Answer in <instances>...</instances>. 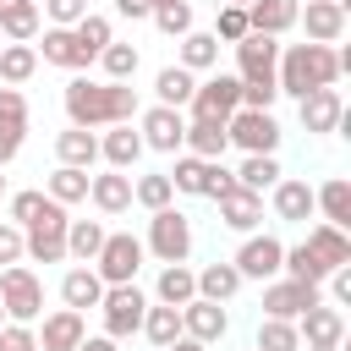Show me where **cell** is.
<instances>
[{"label":"cell","mask_w":351,"mask_h":351,"mask_svg":"<svg viewBox=\"0 0 351 351\" xmlns=\"http://www.w3.org/2000/svg\"><path fill=\"white\" fill-rule=\"evenodd\" d=\"M252 351H258V346H252Z\"/></svg>","instance_id":"003e7915"},{"label":"cell","mask_w":351,"mask_h":351,"mask_svg":"<svg viewBox=\"0 0 351 351\" xmlns=\"http://www.w3.org/2000/svg\"><path fill=\"white\" fill-rule=\"evenodd\" d=\"M247 33H252V22H247V5H219V27H214V38L236 44V38H247Z\"/></svg>","instance_id":"7dc6e473"},{"label":"cell","mask_w":351,"mask_h":351,"mask_svg":"<svg viewBox=\"0 0 351 351\" xmlns=\"http://www.w3.org/2000/svg\"><path fill=\"white\" fill-rule=\"evenodd\" d=\"M296 104H302V126H307V132H335V126L346 121V104H340L335 88H313V93H302Z\"/></svg>","instance_id":"e0dca14e"},{"label":"cell","mask_w":351,"mask_h":351,"mask_svg":"<svg viewBox=\"0 0 351 351\" xmlns=\"http://www.w3.org/2000/svg\"><path fill=\"white\" fill-rule=\"evenodd\" d=\"M0 115H22V121H27V99H22V88H0Z\"/></svg>","instance_id":"9f6ffc18"},{"label":"cell","mask_w":351,"mask_h":351,"mask_svg":"<svg viewBox=\"0 0 351 351\" xmlns=\"http://www.w3.org/2000/svg\"><path fill=\"white\" fill-rule=\"evenodd\" d=\"M192 88H197V77H192L186 66H165V71L154 77V93H159V104H170V110L192 104Z\"/></svg>","instance_id":"d6a6232c"},{"label":"cell","mask_w":351,"mask_h":351,"mask_svg":"<svg viewBox=\"0 0 351 351\" xmlns=\"http://www.w3.org/2000/svg\"><path fill=\"white\" fill-rule=\"evenodd\" d=\"M307 247H313V258H318L324 269H346V263H351V236H346L340 225H329V219H318V225L307 230Z\"/></svg>","instance_id":"44dd1931"},{"label":"cell","mask_w":351,"mask_h":351,"mask_svg":"<svg viewBox=\"0 0 351 351\" xmlns=\"http://www.w3.org/2000/svg\"><path fill=\"white\" fill-rule=\"evenodd\" d=\"M0 192H5V176H0Z\"/></svg>","instance_id":"e7e4bbea"},{"label":"cell","mask_w":351,"mask_h":351,"mask_svg":"<svg viewBox=\"0 0 351 351\" xmlns=\"http://www.w3.org/2000/svg\"><path fill=\"white\" fill-rule=\"evenodd\" d=\"M192 296H197V274H192L186 263H165V269H159V302L181 307V302H192Z\"/></svg>","instance_id":"8d00e7d4"},{"label":"cell","mask_w":351,"mask_h":351,"mask_svg":"<svg viewBox=\"0 0 351 351\" xmlns=\"http://www.w3.org/2000/svg\"><path fill=\"white\" fill-rule=\"evenodd\" d=\"M335 77H340V49H329V44H280V60H274V88L280 93H291V99H302V93H313V88H335Z\"/></svg>","instance_id":"7a4b0ae2"},{"label":"cell","mask_w":351,"mask_h":351,"mask_svg":"<svg viewBox=\"0 0 351 351\" xmlns=\"http://www.w3.org/2000/svg\"><path fill=\"white\" fill-rule=\"evenodd\" d=\"M225 329H230V318H225V307H219V302H208V296L181 302V335H192V340L214 346V340H225Z\"/></svg>","instance_id":"4fadbf2b"},{"label":"cell","mask_w":351,"mask_h":351,"mask_svg":"<svg viewBox=\"0 0 351 351\" xmlns=\"http://www.w3.org/2000/svg\"><path fill=\"white\" fill-rule=\"evenodd\" d=\"M33 71H38V49L33 44H5L0 49V82L5 88H22Z\"/></svg>","instance_id":"d590c367"},{"label":"cell","mask_w":351,"mask_h":351,"mask_svg":"<svg viewBox=\"0 0 351 351\" xmlns=\"http://www.w3.org/2000/svg\"><path fill=\"white\" fill-rule=\"evenodd\" d=\"M148 16H154V22H159V33H170V38L192 33V5H186V0H165V5H154Z\"/></svg>","instance_id":"f6af8a7d"},{"label":"cell","mask_w":351,"mask_h":351,"mask_svg":"<svg viewBox=\"0 0 351 351\" xmlns=\"http://www.w3.org/2000/svg\"><path fill=\"white\" fill-rule=\"evenodd\" d=\"M280 99V88H274V77H258V82H241V110H269Z\"/></svg>","instance_id":"f907efd6"},{"label":"cell","mask_w":351,"mask_h":351,"mask_svg":"<svg viewBox=\"0 0 351 351\" xmlns=\"http://www.w3.org/2000/svg\"><path fill=\"white\" fill-rule=\"evenodd\" d=\"M44 208H49V192H16V197H11V225H22V230H27Z\"/></svg>","instance_id":"c3c4849f"},{"label":"cell","mask_w":351,"mask_h":351,"mask_svg":"<svg viewBox=\"0 0 351 351\" xmlns=\"http://www.w3.org/2000/svg\"><path fill=\"white\" fill-rule=\"evenodd\" d=\"M197 121H230L236 110H241V77H208V82H197L192 88V104H186Z\"/></svg>","instance_id":"ba28073f"},{"label":"cell","mask_w":351,"mask_h":351,"mask_svg":"<svg viewBox=\"0 0 351 351\" xmlns=\"http://www.w3.org/2000/svg\"><path fill=\"white\" fill-rule=\"evenodd\" d=\"M22 137H27V121L22 115H0V165H11L22 154Z\"/></svg>","instance_id":"681fc988"},{"label":"cell","mask_w":351,"mask_h":351,"mask_svg":"<svg viewBox=\"0 0 351 351\" xmlns=\"http://www.w3.org/2000/svg\"><path fill=\"white\" fill-rule=\"evenodd\" d=\"M208 181H214V159H197V154L176 159V170H170V186L192 192V197H208Z\"/></svg>","instance_id":"4dcf8cb0"},{"label":"cell","mask_w":351,"mask_h":351,"mask_svg":"<svg viewBox=\"0 0 351 351\" xmlns=\"http://www.w3.org/2000/svg\"><path fill=\"white\" fill-rule=\"evenodd\" d=\"M55 203H82L88 197V170H77V165H60L55 176H49V186H44Z\"/></svg>","instance_id":"60d3db41"},{"label":"cell","mask_w":351,"mask_h":351,"mask_svg":"<svg viewBox=\"0 0 351 351\" xmlns=\"http://www.w3.org/2000/svg\"><path fill=\"white\" fill-rule=\"evenodd\" d=\"M27 247H22V225H0V263H16Z\"/></svg>","instance_id":"db71d44e"},{"label":"cell","mask_w":351,"mask_h":351,"mask_svg":"<svg viewBox=\"0 0 351 351\" xmlns=\"http://www.w3.org/2000/svg\"><path fill=\"white\" fill-rule=\"evenodd\" d=\"M296 335H302L307 346H340V340H346V318H340V307L313 302V307L296 318Z\"/></svg>","instance_id":"2e32d148"},{"label":"cell","mask_w":351,"mask_h":351,"mask_svg":"<svg viewBox=\"0 0 351 351\" xmlns=\"http://www.w3.org/2000/svg\"><path fill=\"white\" fill-rule=\"evenodd\" d=\"M115 11L137 22V16H148V11H154V0H115Z\"/></svg>","instance_id":"6f0895ef"},{"label":"cell","mask_w":351,"mask_h":351,"mask_svg":"<svg viewBox=\"0 0 351 351\" xmlns=\"http://www.w3.org/2000/svg\"><path fill=\"white\" fill-rule=\"evenodd\" d=\"M346 33V0H307V38L335 44Z\"/></svg>","instance_id":"cb8c5ba5"},{"label":"cell","mask_w":351,"mask_h":351,"mask_svg":"<svg viewBox=\"0 0 351 351\" xmlns=\"http://www.w3.org/2000/svg\"><path fill=\"white\" fill-rule=\"evenodd\" d=\"M99 154L110 159V170H132V165L143 159V137H137V132L121 121L115 132H104V137H99Z\"/></svg>","instance_id":"f1b7e54d"},{"label":"cell","mask_w":351,"mask_h":351,"mask_svg":"<svg viewBox=\"0 0 351 351\" xmlns=\"http://www.w3.org/2000/svg\"><path fill=\"white\" fill-rule=\"evenodd\" d=\"M0 307H5L11 324H33L44 313V280L27 263H5L0 269Z\"/></svg>","instance_id":"3957f363"},{"label":"cell","mask_w":351,"mask_h":351,"mask_svg":"<svg viewBox=\"0 0 351 351\" xmlns=\"http://www.w3.org/2000/svg\"><path fill=\"white\" fill-rule=\"evenodd\" d=\"M38 49H44V60H49V66H66V71H82V66L93 60V55L77 44V33H71V27H44V44H38Z\"/></svg>","instance_id":"603a6c76"},{"label":"cell","mask_w":351,"mask_h":351,"mask_svg":"<svg viewBox=\"0 0 351 351\" xmlns=\"http://www.w3.org/2000/svg\"><path fill=\"white\" fill-rule=\"evenodd\" d=\"M280 269H285L291 280H307V285H324V274H329V269H324V263L313 258V247H307V241H302V247H285Z\"/></svg>","instance_id":"b9f144b4"},{"label":"cell","mask_w":351,"mask_h":351,"mask_svg":"<svg viewBox=\"0 0 351 351\" xmlns=\"http://www.w3.org/2000/svg\"><path fill=\"white\" fill-rule=\"evenodd\" d=\"M236 291H241L236 263H208V269H197V296H208V302H230Z\"/></svg>","instance_id":"e575fe53"},{"label":"cell","mask_w":351,"mask_h":351,"mask_svg":"<svg viewBox=\"0 0 351 351\" xmlns=\"http://www.w3.org/2000/svg\"><path fill=\"white\" fill-rule=\"evenodd\" d=\"M99 296H104V280L88 269V263H77V269H66V280H60V302L66 307H99Z\"/></svg>","instance_id":"484cf974"},{"label":"cell","mask_w":351,"mask_h":351,"mask_svg":"<svg viewBox=\"0 0 351 351\" xmlns=\"http://www.w3.org/2000/svg\"><path fill=\"white\" fill-rule=\"evenodd\" d=\"M66 203H55L49 197V208L22 230V247H27V258H38V263H60L66 258Z\"/></svg>","instance_id":"8992f818"},{"label":"cell","mask_w":351,"mask_h":351,"mask_svg":"<svg viewBox=\"0 0 351 351\" xmlns=\"http://www.w3.org/2000/svg\"><path fill=\"white\" fill-rule=\"evenodd\" d=\"M99 313H104V335H110V340H126V335H137V329H143L148 296L137 291V280H132V285H104Z\"/></svg>","instance_id":"5b68a950"},{"label":"cell","mask_w":351,"mask_h":351,"mask_svg":"<svg viewBox=\"0 0 351 351\" xmlns=\"http://www.w3.org/2000/svg\"><path fill=\"white\" fill-rule=\"evenodd\" d=\"M236 181H241L247 192H263V186L280 181V159H274V154H247L241 170H236Z\"/></svg>","instance_id":"ab89813d"},{"label":"cell","mask_w":351,"mask_h":351,"mask_svg":"<svg viewBox=\"0 0 351 351\" xmlns=\"http://www.w3.org/2000/svg\"><path fill=\"white\" fill-rule=\"evenodd\" d=\"M181 132H186V115L181 110H170V104H154V110H143V148H154V154H176L181 148Z\"/></svg>","instance_id":"7c38bea8"},{"label":"cell","mask_w":351,"mask_h":351,"mask_svg":"<svg viewBox=\"0 0 351 351\" xmlns=\"http://www.w3.org/2000/svg\"><path fill=\"white\" fill-rule=\"evenodd\" d=\"M181 143L197 154V159H219L225 148H230V137H225V121H186V132H181Z\"/></svg>","instance_id":"83f0119b"},{"label":"cell","mask_w":351,"mask_h":351,"mask_svg":"<svg viewBox=\"0 0 351 351\" xmlns=\"http://www.w3.org/2000/svg\"><path fill=\"white\" fill-rule=\"evenodd\" d=\"M313 302H324V296H318V285H307V280H291V274H285V280H274V285L263 291V318H291V324H296Z\"/></svg>","instance_id":"8fae6325"},{"label":"cell","mask_w":351,"mask_h":351,"mask_svg":"<svg viewBox=\"0 0 351 351\" xmlns=\"http://www.w3.org/2000/svg\"><path fill=\"white\" fill-rule=\"evenodd\" d=\"M71 33H77V44L99 60V49L110 44V16H93V11H88V16H77V22H71Z\"/></svg>","instance_id":"bcb514c9"},{"label":"cell","mask_w":351,"mask_h":351,"mask_svg":"<svg viewBox=\"0 0 351 351\" xmlns=\"http://www.w3.org/2000/svg\"><path fill=\"white\" fill-rule=\"evenodd\" d=\"M88 197H93L99 214H126V208H132V176H126V170L88 176Z\"/></svg>","instance_id":"ffe728a7"},{"label":"cell","mask_w":351,"mask_h":351,"mask_svg":"<svg viewBox=\"0 0 351 351\" xmlns=\"http://www.w3.org/2000/svg\"><path fill=\"white\" fill-rule=\"evenodd\" d=\"M165 351H208V346H203V340H192V335H176Z\"/></svg>","instance_id":"91938a15"},{"label":"cell","mask_w":351,"mask_h":351,"mask_svg":"<svg viewBox=\"0 0 351 351\" xmlns=\"http://www.w3.org/2000/svg\"><path fill=\"white\" fill-rule=\"evenodd\" d=\"M225 137H230L236 148H247V154H274V148H280V121H274L269 110H236V115L225 121Z\"/></svg>","instance_id":"9c48e42d"},{"label":"cell","mask_w":351,"mask_h":351,"mask_svg":"<svg viewBox=\"0 0 351 351\" xmlns=\"http://www.w3.org/2000/svg\"><path fill=\"white\" fill-rule=\"evenodd\" d=\"M258 351H302V335L291 318H263L258 324Z\"/></svg>","instance_id":"7bdbcfd3"},{"label":"cell","mask_w":351,"mask_h":351,"mask_svg":"<svg viewBox=\"0 0 351 351\" xmlns=\"http://www.w3.org/2000/svg\"><path fill=\"white\" fill-rule=\"evenodd\" d=\"M82 335H88L82 313H77V307H60V313L44 318V329H38V351H77Z\"/></svg>","instance_id":"ac0fdd59"},{"label":"cell","mask_w":351,"mask_h":351,"mask_svg":"<svg viewBox=\"0 0 351 351\" xmlns=\"http://www.w3.org/2000/svg\"><path fill=\"white\" fill-rule=\"evenodd\" d=\"M66 115H71V126H121V121H132L137 115V88H126V82H93V77H71L66 82Z\"/></svg>","instance_id":"6da1fadb"},{"label":"cell","mask_w":351,"mask_h":351,"mask_svg":"<svg viewBox=\"0 0 351 351\" xmlns=\"http://www.w3.org/2000/svg\"><path fill=\"white\" fill-rule=\"evenodd\" d=\"M154 5H165V0H154Z\"/></svg>","instance_id":"03108f58"},{"label":"cell","mask_w":351,"mask_h":351,"mask_svg":"<svg viewBox=\"0 0 351 351\" xmlns=\"http://www.w3.org/2000/svg\"><path fill=\"white\" fill-rule=\"evenodd\" d=\"M176 66H186V71H208V66H219V38L214 33H181V60Z\"/></svg>","instance_id":"1f68e13d"},{"label":"cell","mask_w":351,"mask_h":351,"mask_svg":"<svg viewBox=\"0 0 351 351\" xmlns=\"http://www.w3.org/2000/svg\"><path fill=\"white\" fill-rule=\"evenodd\" d=\"M49 5V27H71L77 16H88V0H44Z\"/></svg>","instance_id":"f5cc1de1"},{"label":"cell","mask_w":351,"mask_h":351,"mask_svg":"<svg viewBox=\"0 0 351 351\" xmlns=\"http://www.w3.org/2000/svg\"><path fill=\"white\" fill-rule=\"evenodd\" d=\"M324 280H329V296L346 307V302H351V263H346V269H329Z\"/></svg>","instance_id":"11a10c76"},{"label":"cell","mask_w":351,"mask_h":351,"mask_svg":"<svg viewBox=\"0 0 351 351\" xmlns=\"http://www.w3.org/2000/svg\"><path fill=\"white\" fill-rule=\"evenodd\" d=\"M137 269H143V241H137L132 230H104V247H99V258H93V274H99L104 285H132Z\"/></svg>","instance_id":"277c9868"},{"label":"cell","mask_w":351,"mask_h":351,"mask_svg":"<svg viewBox=\"0 0 351 351\" xmlns=\"http://www.w3.org/2000/svg\"><path fill=\"white\" fill-rule=\"evenodd\" d=\"M313 208H324V219L329 225H351V181L346 176H329L324 186H313Z\"/></svg>","instance_id":"d4e9b609"},{"label":"cell","mask_w":351,"mask_h":351,"mask_svg":"<svg viewBox=\"0 0 351 351\" xmlns=\"http://www.w3.org/2000/svg\"><path fill=\"white\" fill-rule=\"evenodd\" d=\"M143 252H154L159 263H186V252H192V225H186V214L154 208V219H148V247H143Z\"/></svg>","instance_id":"52a82bcc"},{"label":"cell","mask_w":351,"mask_h":351,"mask_svg":"<svg viewBox=\"0 0 351 351\" xmlns=\"http://www.w3.org/2000/svg\"><path fill=\"white\" fill-rule=\"evenodd\" d=\"M307 351H340V346H307Z\"/></svg>","instance_id":"94428289"},{"label":"cell","mask_w":351,"mask_h":351,"mask_svg":"<svg viewBox=\"0 0 351 351\" xmlns=\"http://www.w3.org/2000/svg\"><path fill=\"white\" fill-rule=\"evenodd\" d=\"M99 66H104L110 82H132V77H137V44H115V38H110V44L99 49Z\"/></svg>","instance_id":"f35d334b"},{"label":"cell","mask_w":351,"mask_h":351,"mask_svg":"<svg viewBox=\"0 0 351 351\" xmlns=\"http://www.w3.org/2000/svg\"><path fill=\"white\" fill-rule=\"evenodd\" d=\"M247 22H252V33L280 38L285 27L302 22V0H252V5H247Z\"/></svg>","instance_id":"d6986e66"},{"label":"cell","mask_w":351,"mask_h":351,"mask_svg":"<svg viewBox=\"0 0 351 351\" xmlns=\"http://www.w3.org/2000/svg\"><path fill=\"white\" fill-rule=\"evenodd\" d=\"M55 154H60V165L88 170V165L99 159V137H93L88 126H71V132H60V137H55Z\"/></svg>","instance_id":"f546056e"},{"label":"cell","mask_w":351,"mask_h":351,"mask_svg":"<svg viewBox=\"0 0 351 351\" xmlns=\"http://www.w3.org/2000/svg\"><path fill=\"white\" fill-rule=\"evenodd\" d=\"M77 351H115V340H110V335H82Z\"/></svg>","instance_id":"680465c9"},{"label":"cell","mask_w":351,"mask_h":351,"mask_svg":"<svg viewBox=\"0 0 351 351\" xmlns=\"http://www.w3.org/2000/svg\"><path fill=\"white\" fill-rule=\"evenodd\" d=\"M274 60H280V44H274L269 33H247V38H236V77H241V82L274 77Z\"/></svg>","instance_id":"5bb4252c"},{"label":"cell","mask_w":351,"mask_h":351,"mask_svg":"<svg viewBox=\"0 0 351 351\" xmlns=\"http://www.w3.org/2000/svg\"><path fill=\"white\" fill-rule=\"evenodd\" d=\"M0 351H38V335L27 324H0Z\"/></svg>","instance_id":"816d5d0a"},{"label":"cell","mask_w":351,"mask_h":351,"mask_svg":"<svg viewBox=\"0 0 351 351\" xmlns=\"http://www.w3.org/2000/svg\"><path fill=\"white\" fill-rule=\"evenodd\" d=\"M143 335H148V340H154V346L165 351V346H170V340L181 335V307H170V302L148 307V313H143Z\"/></svg>","instance_id":"74e56055"},{"label":"cell","mask_w":351,"mask_h":351,"mask_svg":"<svg viewBox=\"0 0 351 351\" xmlns=\"http://www.w3.org/2000/svg\"><path fill=\"white\" fill-rule=\"evenodd\" d=\"M219 203V225H230V230H241V236H252L258 230V219H263V197L258 192H247L241 181L225 192V197H214Z\"/></svg>","instance_id":"9a60e30c"},{"label":"cell","mask_w":351,"mask_h":351,"mask_svg":"<svg viewBox=\"0 0 351 351\" xmlns=\"http://www.w3.org/2000/svg\"><path fill=\"white\" fill-rule=\"evenodd\" d=\"M99 247H104V225H99V219H71V225H66V252H71L77 263H93Z\"/></svg>","instance_id":"836d02e7"},{"label":"cell","mask_w":351,"mask_h":351,"mask_svg":"<svg viewBox=\"0 0 351 351\" xmlns=\"http://www.w3.org/2000/svg\"><path fill=\"white\" fill-rule=\"evenodd\" d=\"M170 197H176L170 176H143V181H132V203H143L148 214H154V208H170Z\"/></svg>","instance_id":"ee69618b"},{"label":"cell","mask_w":351,"mask_h":351,"mask_svg":"<svg viewBox=\"0 0 351 351\" xmlns=\"http://www.w3.org/2000/svg\"><path fill=\"white\" fill-rule=\"evenodd\" d=\"M280 258H285V247H280V236H247L241 247H236V274L241 280H274L280 274Z\"/></svg>","instance_id":"30bf717a"},{"label":"cell","mask_w":351,"mask_h":351,"mask_svg":"<svg viewBox=\"0 0 351 351\" xmlns=\"http://www.w3.org/2000/svg\"><path fill=\"white\" fill-rule=\"evenodd\" d=\"M225 5H252V0H225Z\"/></svg>","instance_id":"6125c7cd"},{"label":"cell","mask_w":351,"mask_h":351,"mask_svg":"<svg viewBox=\"0 0 351 351\" xmlns=\"http://www.w3.org/2000/svg\"><path fill=\"white\" fill-rule=\"evenodd\" d=\"M0 33L11 44L38 38V0H0Z\"/></svg>","instance_id":"4316f807"},{"label":"cell","mask_w":351,"mask_h":351,"mask_svg":"<svg viewBox=\"0 0 351 351\" xmlns=\"http://www.w3.org/2000/svg\"><path fill=\"white\" fill-rule=\"evenodd\" d=\"M274 214L291 219V225H307L313 219V186L296 181V176H280L274 181Z\"/></svg>","instance_id":"7402d4cb"},{"label":"cell","mask_w":351,"mask_h":351,"mask_svg":"<svg viewBox=\"0 0 351 351\" xmlns=\"http://www.w3.org/2000/svg\"><path fill=\"white\" fill-rule=\"evenodd\" d=\"M0 324H5V307H0Z\"/></svg>","instance_id":"be15d7a7"}]
</instances>
